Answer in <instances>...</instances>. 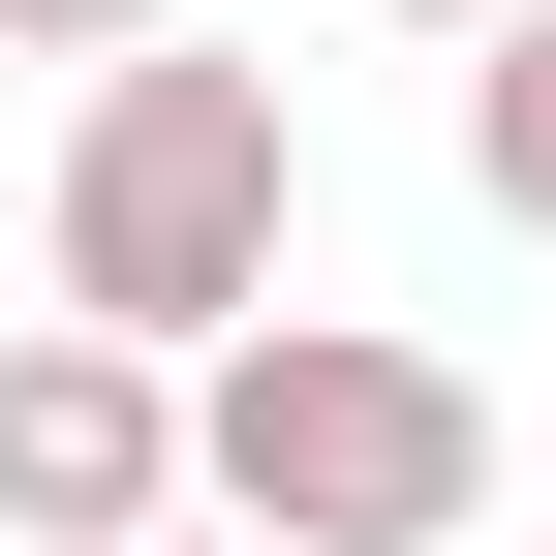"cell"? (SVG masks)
Masks as SVG:
<instances>
[{"instance_id":"obj_1","label":"cell","mask_w":556,"mask_h":556,"mask_svg":"<svg viewBox=\"0 0 556 556\" xmlns=\"http://www.w3.org/2000/svg\"><path fill=\"white\" fill-rule=\"evenodd\" d=\"M464 495H495V402L371 309H248L186 371V526L248 556H464Z\"/></svg>"},{"instance_id":"obj_2","label":"cell","mask_w":556,"mask_h":556,"mask_svg":"<svg viewBox=\"0 0 556 556\" xmlns=\"http://www.w3.org/2000/svg\"><path fill=\"white\" fill-rule=\"evenodd\" d=\"M278 217H309V124H278V62L124 31V62H93V124H62V309L186 371V340H248V309H278Z\"/></svg>"},{"instance_id":"obj_3","label":"cell","mask_w":556,"mask_h":556,"mask_svg":"<svg viewBox=\"0 0 556 556\" xmlns=\"http://www.w3.org/2000/svg\"><path fill=\"white\" fill-rule=\"evenodd\" d=\"M124 526H186V371L31 309L0 340V556H124Z\"/></svg>"},{"instance_id":"obj_4","label":"cell","mask_w":556,"mask_h":556,"mask_svg":"<svg viewBox=\"0 0 556 556\" xmlns=\"http://www.w3.org/2000/svg\"><path fill=\"white\" fill-rule=\"evenodd\" d=\"M464 186H495V217H556V0H495V31H464Z\"/></svg>"},{"instance_id":"obj_5","label":"cell","mask_w":556,"mask_h":556,"mask_svg":"<svg viewBox=\"0 0 556 556\" xmlns=\"http://www.w3.org/2000/svg\"><path fill=\"white\" fill-rule=\"evenodd\" d=\"M0 31H31V62H124V31H186V0H0Z\"/></svg>"},{"instance_id":"obj_6","label":"cell","mask_w":556,"mask_h":556,"mask_svg":"<svg viewBox=\"0 0 556 556\" xmlns=\"http://www.w3.org/2000/svg\"><path fill=\"white\" fill-rule=\"evenodd\" d=\"M124 556H248V526H124Z\"/></svg>"},{"instance_id":"obj_7","label":"cell","mask_w":556,"mask_h":556,"mask_svg":"<svg viewBox=\"0 0 556 556\" xmlns=\"http://www.w3.org/2000/svg\"><path fill=\"white\" fill-rule=\"evenodd\" d=\"M402 31H495V0H402Z\"/></svg>"}]
</instances>
